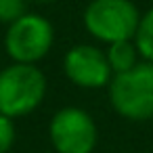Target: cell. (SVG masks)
Instances as JSON below:
<instances>
[{
    "label": "cell",
    "mask_w": 153,
    "mask_h": 153,
    "mask_svg": "<svg viewBox=\"0 0 153 153\" xmlns=\"http://www.w3.org/2000/svg\"><path fill=\"white\" fill-rule=\"evenodd\" d=\"M63 74L74 86L84 90L107 88L113 80L105 51L94 44H74L63 57Z\"/></svg>",
    "instance_id": "6"
},
{
    "label": "cell",
    "mask_w": 153,
    "mask_h": 153,
    "mask_svg": "<svg viewBox=\"0 0 153 153\" xmlns=\"http://www.w3.org/2000/svg\"><path fill=\"white\" fill-rule=\"evenodd\" d=\"M27 13V0H0V25H11Z\"/></svg>",
    "instance_id": "9"
},
{
    "label": "cell",
    "mask_w": 153,
    "mask_h": 153,
    "mask_svg": "<svg viewBox=\"0 0 153 153\" xmlns=\"http://www.w3.org/2000/svg\"><path fill=\"white\" fill-rule=\"evenodd\" d=\"M48 82L38 65L11 63L0 69V113L17 120L36 111L46 99Z\"/></svg>",
    "instance_id": "1"
},
{
    "label": "cell",
    "mask_w": 153,
    "mask_h": 153,
    "mask_svg": "<svg viewBox=\"0 0 153 153\" xmlns=\"http://www.w3.org/2000/svg\"><path fill=\"white\" fill-rule=\"evenodd\" d=\"M140 13L132 0H90L84 9L82 23L101 44L134 40Z\"/></svg>",
    "instance_id": "3"
},
{
    "label": "cell",
    "mask_w": 153,
    "mask_h": 153,
    "mask_svg": "<svg viewBox=\"0 0 153 153\" xmlns=\"http://www.w3.org/2000/svg\"><path fill=\"white\" fill-rule=\"evenodd\" d=\"M107 55V61H109V67L113 71V76L117 74H124V71H130L132 67H136L140 61V55H138V48L134 44V40H122V42H113L107 46L105 51Z\"/></svg>",
    "instance_id": "7"
},
{
    "label": "cell",
    "mask_w": 153,
    "mask_h": 153,
    "mask_svg": "<svg viewBox=\"0 0 153 153\" xmlns=\"http://www.w3.org/2000/svg\"><path fill=\"white\" fill-rule=\"evenodd\" d=\"M113 111L130 122L153 117V63L140 61L130 71L113 76L107 86Z\"/></svg>",
    "instance_id": "2"
},
{
    "label": "cell",
    "mask_w": 153,
    "mask_h": 153,
    "mask_svg": "<svg viewBox=\"0 0 153 153\" xmlns=\"http://www.w3.org/2000/svg\"><path fill=\"white\" fill-rule=\"evenodd\" d=\"M15 138H17L15 120L0 113V153H9L15 145Z\"/></svg>",
    "instance_id": "10"
},
{
    "label": "cell",
    "mask_w": 153,
    "mask_h": 153,
    "mask_svg": "<svg viewBox=\"0 0 153 153\" xmlns=\"http://www.w3.org/2000/svg\"><path fill=\"white\" fill-rule=\"evenodd\" d=\"M27 2H36V4H44V2H51V0H27Z\"/></svg>",
    "instance_id": "11"
},
{
    "label": "cell",
    "mask_w": 153,
    "mask_h": 153,
    "mask_svg": "<svg viewBox=\"0 0 153 153\" xmlns=\"http://www.w3.org/2000/svg\"><path fill=\"white\" fill-rule=\"evenodd\" d=\"M134 44L138 48L140 59L147 63H153V7L140 15V21L134 34Z\"/></svg>",
    "instance_id": "8"
},
{
    "label": "cell",
    "mask_w": 153,
    "mask_h": 153,
    "mask_svg": "<svg viewBox=\"0 0 153 153\" xmlns=\"http://www.w3.org/2000/svg\"><path fill=\"white\" fill-rule=\"evenodd\" d=\"M48 140L57 153H92L99 143V128L86 109L69 105L51 117Z\"/></svg>",
    "instance_id": "5"
},
{
    "label": "cell",
    "mask_w": 153,
    "mask_h": 153,
    "mask_svg": "<svg viewBox=\"0 0 153 153\" xmlns=\"http://www.w3.org/2000/svg\"><path fill=\"white\" fill-rule=\"evenodd\" d=\"M55 44L53 23L40 15L27 11L23 17L7 25L4 32V53L13 63H40Z\"/></svg>",
    "instance_id": "4"
}]
</instances>
